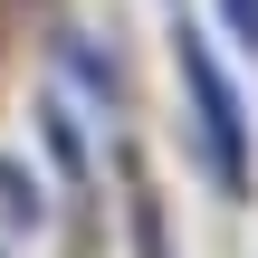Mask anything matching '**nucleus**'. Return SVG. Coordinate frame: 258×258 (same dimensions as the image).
I'll list each match as a JSON object with an SVG mask.
<instances>
[{"label":"nucleus","mask_w":258,"mask_h":258,"mask_svg":"<svg viewBox=\"0 0 258 258\" xmlns=\"http://www.w3.org/2000/svg\"><path fill=\"white\" fill-rule=\"evenodd\" d=\"M38 211H48V201H38V182H29L19 163H0V220H10V230H38Z\"/></svg>","instance_id":"nucleus-2"},{"label":"nucleus","mask_w":258,"mask_h":258,"mask_svg":"<svg viewBox=\"0 0 258 258\" xmlns=\"http://www.w3.org/2000/svg\"><path fill=\"white\" fill-rule=\"evenodd\" d=\"M182 67H191V96H201L211 163H220V182H239V105H230V86H220V67L201 57V38H191V29H182Z\"/></svg>","instance_id":"nucleus-1"},{"label":"nucleus","mask_w":258,"mask_h":258,"mask_svg":"<svg viewBox=\"0 0 258 258\" xmlns=\"http://www.w3.org/2000/svg\"><path fill=\"white\" fill-rule=\"evenodd\" d=\"M230 19L249 29V48H258V0H230Z\"/></svg>","instance_id":"nucleus-3"}]
</instances>
